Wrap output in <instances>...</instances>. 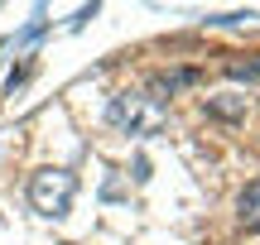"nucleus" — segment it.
Here are the masks:
<instances>
[{
  "mask_svg": "<svg viewBox=\"0 0 260 245\" xmlns=\"http://www.w3.org/2000/svg\"><path fill=\"white\" fill-rule=\"evenodd\" d=\"M226 77H236V82H260V53H232L226 58Z\"/></svg>",
  "mask_w": 260,
  "mask_h": 245,
  "instance_id": "nucleus-5",
  "label": "nucleus"
},
{
  "mask_svg": "<svg viewBox=\"0 0 260 245\" xmlns=\"http://www.w3.org/2000/svg\"><path fill=\"white\" fill-rule=\"evenodd\" d=\"M236 212H241V226H246V231L260 226V178L246 183V192H241V202H236Z\"/></svg>",
  "mask_w": 260,
  "mask_h": 245,
  "instance_id": "nucleus-6",
  "label": "nucleus"
},
{
  "mask_svg": "<svg viewBox=\"0 0 260 245\" xmlns=\"http://www.w3.org/2000/svg\"><path fill=\"white\" fill-rule=\"evenodd\" d=\"M106 120L116 125L121 135H159L169 120V111L145 92H116L111 106H106Z\"/></svg>",
  "mask_w": 260,
  "mask_h": 245,
  "instance_id": "nucleus-2",
  "label": "nucleus"
},
{
  "mask_svg": "<svg viewBox=\"0 0 260 245\" xmlns=\"http://www.w3.org/2000/svg\"><path fill=\"white\" fill-rule=\"evenodd\" d=\"M203 111L217 115V120H246V96H203Z\"/></svg>",
  "mask_w": 260,
  "mask_h": 245,
  "instance_id": "nucleus-4",
  "label": "nucleus"
},
{
  "mask_svg": "<svg viewBox=\"0 0 260 245\" xmlns=\"http://www.w3.org/2000/svg\"><path fill=\"white\" fill-rule=\"evenodd\" d=\"M58 245H73V240H58Z\"/></svg>",
  "mask_w": 260,
  "mask_h": 245,
  "instance_id": "nucleus-7",
  "label": "nucleus"
},
{
  "mask_svg": "<svg viewBox=\"0 0 260 245\" xmlns=\"http://www.w3.org/2000/svg\"><path fill=\"white\" fill-rule=\"evenodd\" d=\"M198 82H203L198 67H164V72L149 77V92L145 96H154V101L164 106V96H178V92H188V87H198Z\"/></svg>",
  "mask_w": 260,
  "mask_h": 245,
  "instance_id": "nucleus-3",
  "label": "nucleus"
},
{
  "mask_svg": "<svg viewBox=\"0 0 260 245\" xmlns=\"http://www.w3.org/2000/svg\"><path fill=\"white\" fill-rule=\"evenodd\" d=\"M77 202V178L68 169H34L29 173V207L48 221H63Z\"/></svg>",
  "mask_w": 260,
  "mask_h": 245,
  "instance_id": "nucleus-1",
  "label": "nucleus"
}]
</instances>
